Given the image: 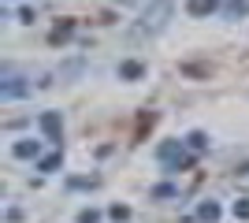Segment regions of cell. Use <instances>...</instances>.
<instances>
[{"label":"cell","mask_w":249,"mask_h":223,"mask_svg":"<svg viewBox=\"0 0 249 223\" xmlns=\"http://www.w3.org/2000/svg\"><path fill=\"white\" fill-rule=\"evenodd\" d=\"M22 93H30V86H19V78H8V82L0 86V97H4V101H11V97H22Z\"/></svg>","instance_id":"6da1fadb"},{"label":"cell","mask_w":249,"mask_h":223,"mask_svg":"<svg viewBox=\"0 0 249 223\" xmlns=\"http://www.w3.org/2000/svg\"><path fill=\"white\" fill-rule=\"evenodd\" d=\"M227 19H238V15H249V0H231L227 8H223Z\"/></svg>","instance_id":"7a4b0ae2"},{"label":"cell","mask_w":249,"mask_h":223,"mask_svg":"<svg viewBox=\"0 0 249 223\" xmlns=\"http://www.w3.org/2000/svg\"><path fill=\"white\" fill-rule=\"evenodd\" d=\"M41 127H45V134L56 138V134H60V116H56V112H45V116H41Z\"/></svg>","instance_id":"3957f363"},{"label":"cell","mask_w":249,"mask_h":223,"mask_svg":"<svg viewBox=\"0 0 249 223\" xmlns=\"http://www.w3.org/2000/svg\"><path fill=\"white\" fill-rule=\"evenodd\" d=\"M216 11V0H190V15H208Z\"/></svg>","instance_id":"277c9868"},{"label":"cell","mask_w":249,"mask_h":223,"mask_svg":"<svg viewBox=\"0 0 249 223\" xmlns=\"http://www.w3.org/2000/svg\"><path fill=\"white\" fill-rule=\"evenodd\" d=\"M52 168H60V153H52V156L41 160V171H52Z\"/></svg>","instance_id":"5b68a950"},{"label":"cell","mask_w":249,"mask_h":223,"mask_svg":"<svg viewBox=\"0 0 249 223\" xmlns=\"http://www.w3.org/2000/svg\"><path fill=\"white\" fill-rule=\"evenodd\" d=\"M216 216H219L216 205H201V220H216Z\"/></svg>","instance_id":"8992f818"},{"label":"cell","mask_w":249,"mask_h":223,"mask_svg":"<svg viewBox=\"0 0 249 223\" xmlns=\"http://www.w3.org/2000/svg\"><path fill=\"white\" fill-rule=\"evenodd\" d=\"M15 153H19V156H37V145H34V141L30 145H15Z\"/></svg>","instance_id":"52a82bcc"},{"label":"cell","mask_w":249,"mask_h":223,"mask_svg":"<svg viewBox=\"0 0 249 223\" xmlns=\"http://www.w3.org/2000/svg\"><path fill=\"white\" fill-rule=\"evenodd\" d=\"M138 74H142L138 64H123V78H138Z\"/></svg>","instance_id":"ba28073f"},{"label":"cell","mask_w":249,"mask_h":223,"mask_svg":"<svg viewBox=\"0 0 249 223\" xmlns=\"http://www.w3.org/2000/svg\"><path fill=\"white\" fill-rule=\"evenodd\" d=\"M234 216H242V220H249V201H242V205H234Z\"/></svg>","instance_id":"9c48e42d"},{"label":"cell","mask_w":249,"mask_h":223,"mask_svg":"<svg viewBox=\"0 0 249 223\" xmlns=\"http://www.w3.org/2000/svg\"><path fill=\"white\" fill-rule=\"evenodd\" d=\"M78 223H97V212H82V216H78Z\"/></svg>","instance_id":"30bf717a"},{"label":"cell","mask_w":249,"mask_h":223,"mask_svg":"<svg viewBox=\"0 0 249 223\" xmlns=\"http://www.w3.org/2000/svg\"><path fill=\"white\" fill-rule=\"evenodd\" d=\"M119 4H134V0H119Z\"/></svg>","instance_id":"8fae6325"}]
</instances>
